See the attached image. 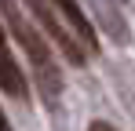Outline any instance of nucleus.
I'll list each match as a JSON object with an SVG mask.
<instances>
[{
    "mask_svg": "<svg viewBox=\"0 0 135 131\" xmlns=\"http://www.w3.org/2000/svg\"><path fill=\"white\" fill-rule=\"evenodd\" d=\"M88 131H117V128H113V124H106V120H95Z\"/></svg>",
    "mask_w": 135,
    "mask_h": 131,
    "instance_id": "nucleus-5",
    "label": "nucleus"
},
{
    "mask_svg": "<svg viewBox=\"0 0 135 131\" xmlns=\"http://www.w3.org/2000/svg\"><path fill=\"white\" fill-rule=\"evenodd\" d=\"M0 87H4L11 98H26V77H22V69L15 66L7 44H0Z\"/></svg>",
    "mask_w": 135,
    "mask_h": 131,
    "instance_id": "nucleus-4",
    "label": "nucleus"
},
{
    "mask_svg": "<svg viewBox=\"0 0 135 131\" xmlns=\"http://www.w3.org/2000/svg\"><path fill=\"white\" fill-rule=\"evenodd\" d=\"M0 15H4V22H7L11 37L18 40V47L26 51V58L33 62L37 77H40V91H44V98H59V91H62V73H59V66H55V55H51L47 40L40 37L44 29L33 26V22L26 18V11L15 4V0H0Z\"/></svg>",
    "mask_w": 135,
    "mask_h": 131,
    "instance_id": "nucleus-1",
    "label": "nucleus"
},
{
    "mask_svg": "<svg viewBox=\"0 0 135 131\" xmlns=\"http://www.w3.org/2000/svg\"><path fill=\"white\" fill-rule=\"evenodd\" d=\"M26 7H29V15L37 18V26L44 29L47 37H51V44L66 55L73 66H84L88 62V51H84V44L77 40V33H73V26H69L66 18H62V11L51 4V0H22Z\"/></svg>",
    "mask_w": 135,
    "mask_h": 131,
    "instance_id": "nucleus-2",
    "label": "nucleus"
},
{
    "mask_svg": "<svg viewBox=\"0 0 135 131\" xmlns=\"http://www.w3.org/2000/svg\"><path fill=\"white\" fill-rule=\"evenodd\" d=\"M59 11H62V18L73 26V33H77V40L84 44V51L88 55H95L99 51V37H95V29H91V22H88V15L80 11V4L77 0H51Z\"/></svg>",
    "mask_w": 135,
    "mask_h": 131,
    "instance_id": "nucleus-3",
    "label": "nucleus"
},
{
    "mask_svg": "<svg viewBox=\"0 0 135 131\" xmlns=\"http://www.w3.org/2000/svg\"><path fill=\"white\" fill-rule=\"evenodd\" d=\"M0 131H11V124H7V117H4V109H0Z\"/></svg>",
    "mask_w": 135,
    "mask_h": 131,
    "instance_id": "nucleus-6",
    "label": "nucleus"
}]
</instances>
